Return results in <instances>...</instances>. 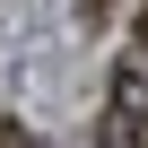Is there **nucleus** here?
I'll return each mask as SVG.
<instances>
[{
    "label": "nucleus",
    "mask_w": 148,
    "mask_h": 148,
    "mask_svg": "<svg viewBox=\"0 0 148 148\" xmlns=\"http://www.w3.org/2000/svg\"><path fill=\"white\" fill-rule=\"evenodd\" d=\"M96 148H148V61H122L105 79V122Z\"/></svg>",
    "instance_id": "1"
},
{
    "label": "nucleus",
    "mask_w": 148,
    "mask_h": 148,
    "mask_svg": "<svg viewBox=\"0 0 148 148\" xmlns=\"http://www.w3.org/2000/svg\"><path fill=\"white\" fill-rule=\"evenodd\" d=\"M0 148H35V139H26V122H0Z\"/></svg>",
    "instance_id": "2"
},
{
    "label": "nucleus",
    "mask_w": 148,
    "mask_h": 148,
    "mask_svg": "<svg viewBox=\"0 0 148 148\" xmlns=\"http://www.w3.org/2000/svg\"><path fill=\"white\" fill-rule=\"evenodd\" d=\"M139 61H148V0H139Z\"/></svg>",
    "instance_id": "3"
},
{
    "label": "nucleus",
    "mask_w": 148,
    "mask_h": 148,
    "mask_svg": "<svg viewBox=\"0 0 148 148\" xmlns=\"http://www.w3.org/2000/svg\"><path fill=\"white\" fill-rule=\"evenodd\" d=\"M79 18H105V0H79Z\"/></svg>",
    "instance_id": "4"
}]
</instances>
